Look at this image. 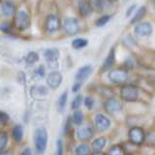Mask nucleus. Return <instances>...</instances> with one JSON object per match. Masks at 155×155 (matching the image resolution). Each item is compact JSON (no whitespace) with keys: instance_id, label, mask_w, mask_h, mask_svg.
<instances>
[{"instance_id":"nucleus-18","label":"nucleus","mask_w":155,"mask_h":155,"mask_svg":"<svg viewBox=\"0 0 155 155\" xmlns=\"http://www.w3.org/2000/svg\"><path fill=\"white\" fill-rule=\"evenodd\" d=\"M114 61H115V51H114V48H113L110 51L108 56H107V58L105 59L102 69L104 71H108L109 69H110V68L113 67V65L114 64Z\"/></svg>"},{"instance_id":"nucleus-1","label":"nucleus","mask_w":155,"mask_h":155,"mask_svg":"<svg viewBox=\"0 0 155 155\" xmlns=\"http://www.w3.org/2000/svg\"><path fill=\"white\" fill-rule=\"evenodd\" d=\"M48 144V132L45 128H38L35 132V148L39 154L46 151Z\"/></svg>"},{"instance_id":"nucleus-4","label":"nucleus","mask_w":155,"mask_h":155,"mask_svg":"<svg viewBox=\"0 0 155 155\" xmlns=\"http://www.w3.org/2000/svg\"><path fill=\"white\" fill-rule=\"evenodd\" d=\"M14 24L18 30H25L29 25L28 14L25 11H23V10L18 11L16 15V17H15Z\"/></svg>"},{"instance_id":"nucleus-9","label":"nucleus","mask_w":155,"mask_h":155,"mask_svg":"<svg viewBox=\"0 0 155 155\" xmlns=\"http://www.w3.org/2000/svg\"><path fill=\"white\" fill-rule=\"evenodd\" d=\"M62 81H63V77L61 73L58 71H53L48 76L47 84L51 88L56 89L57 87H59L60 84H62Z\"/></svg>"},{"instance_id":"nucleus-8","label":"nucleus","mask_w":155,"mask_h":155,"mask_svg":"<svg viewBox=\"0 0 155 155\" xmlns=\"http://www.w3.org/2000/svg\"><path fill=\"white\" fill-rule=\"evenodd\" d=\"M135 33L140 37H148L152 33V25L150 22H139L135 26Z\"/></svg>"},{"instance_id":"nucleus-7","label":"nucleus","mask_w":155,"mask_h":155,"mask_svg":"<svg viewBox=\"0 0 155 155\" xmlns=\"http://www.w3.org/2000/svg\"><path fill=\"white\" fill-rule=\"evenodd\" d=\"M109 79L110 81H113L114 84H122L126 81L128 79V74L125 70L121 69H115L111 70L109 73Z\"/></svg>"},{"instance_id":"nucleus-14","label":"nucleus","mask_w":155,"mask_h":155,"mask_svg":"<svg viewBox=\"0 0 155 155\" xmlns=\"http://www.w3.org/2000/svg\"><path fill=\"white\" fill-rule=\"evenodd\" d=\"M88 5L91 12L101 13L103 12L107 7L106 0H88Z\"/></svg>"},{"instance_id":"nucleus-6","label":"nucleus","mask_w":155,"mask_h":155,"mask_svg":"<svg viewBox=\"0 0 155 155\" xmlns=\"http://www.w3.org/2000/svg\"><path fill=\"white\" fill-rule=\"evenodd\" d=\"M129 139L134 144H142L144 142L145 134L142 128L133 127L129 131Z\"/></svg>"},{"instance_id":"nucleus-36","label":"nucleus","mask_w":155,"mask_h":155,"mask_svg":"<svg viewBox=\"0 0 155 155\" xmlns=\"http://www.w3.org/2000/svg\"><path fill=\"white\" fill-rule=\"evenodd\" d=\"M123 43L125 44H127V43H129V45H128V47H132V46H134L135 45V41H134V39L131 37V36H126L124 39H123Z\"/></svg>"},{"instance_id":"nucleus-21","label":"nucleus","mask_w":155,"mask_h":155,"mask_svg":"<svg viewBox=\"0 0 155 155\" xmlns=\"http://www.w3.org/2000/svg\"><path fill=\"white\" fill-rule=\"evenodd\" d=\"M78 7H79L80 14L81 15V16H84V17L89 16V14L91 13V10L89 8L88 2H87L86 0H80L79 4H78Z\"/></svg>"},{"instance_id":"nucleus-15","label":"nucleus","mask_w":155,"mask_h":155,"mask_svg":"<svg viewBox=\"0 0 155 155\" xmlns=\"http://www.w3.org/2000/svg\"><path fill=\"white\" fill-rule=\"evenodd\" d=\"M15 10H16L15 4L10 0H6L1 5V13L5 17H12L15 14Z\"/></svg>"},{"instance_id":"nucleus-24","label":"nucleus","mask_w":155,"mask_h":155,"mask_svg":"<svg viewBox=\"0 0 155 155\" xmlns=\"http://www.w3.org/2000/svg\"><path fill=\"white\" fill-rule=\"evenodd\" d=\"M87 45H88V41L84 38H77L72 42V47L75 50H81V48H85Z\"/></svg>"},{"instance_id":"nucleus-2","label":"nucleus","mask_w":155,"mask_h":155,"mask_svg":"<svg viewBox=\"0 0 155 155\" xmlns=\"http://www.w3.org/2000/svg\"><path fill=\"white\" fill-rule=\"evenodd\" d=\"M63 29L70 36L76 35L80 31V23L76 18H68L63 22Z\"/></svg>"},{"instance_id":"nucleus-34","label":"nucleus","mask_w":155,"mask_h":155,"mask_svg":"<svg viewBox=\"0 0 155 155\" xmlns=\"http://www.w3.org/2000/svg\"><path fill=\"white\" fill-rule=\"evenodd\" d=\"M84 105L87 109H89L91 110L92 108H93V106H94V100L92 97L88 96V97H86V98L84 99Z\"/></svg>"},{"instance_id":"nucleus-44","label":"nucleus","mask_w":155,"mask_h":155,"mask_svg":"<svg viewBox=\"0 0 155 155\" xmlns=\"http://www.w3.org/2000/svg\"><path fill=\"white\" fill-rule=\"evenodd\" d=\"M92 155H105V154H104L103 152H101V151H100V152H95V153H93Z\"/></svg>"},{"instance_id":"nucleus-23","label":"nucleus","mask_w":155,"mask_h":155,"mask_svg":"<svg viewBox=\"0 0 155 155\" xmlns=\"http://www.w3.org/2000/svg\"><path fill=\"white\" fill-rule=\"evenodd\" d=\"M145 14H147V8H145L144 6H142L137 11V13L134 15L133 18L131 19V23L134 24L136 22H140V19H142L145 16Z\"/></svg>"},{"instance_id":"nucleus-45","label":"nucleus","mask_w":155,"mask_h":155,"mask_svg":"<svg viewBox=\"0 0 155 155\" xmlns=\"http://www.w3.org/2000/svg\"><path fill=\"white\" fill-rule=\"evenodd\" d=\"M153 7H154V10H155V0H153Z\"/></svg>"},{"instance_id":"nucleus-29","label":"nucleus","mask_w":155,"mask_h":155,"mask_svg":"<svg viewBox=\"0 0 155 155\" xmlns=\"http://www.w3.org/2000/svg\"><path fill=\"white\" fill-rule=\"evenodd\" d=\"M8 135L6 132H0V151H2L7 147Z\"/></svg>"},{"instance_id":"nucleus-16","label":"nucleus","mask_w":155,"mask_h":155,"mask_svg":"<svg viewBox=\"0 0 155 155\" xmlns=\"http://www.w3.org/2000/svg\"><path fill=\"white\" fill-rule=\"evenodd\" d=\"M30 93L34 98L41 99V98H44V97H46L48 94V89L44 85L33 86L30 90Z\"/></svg>"},{"instance_id":"nucleus-10","label":"nucleus","mask_w":155,"mask_h":155,"mask_svg":"<svg viewBox=\"0 0 155 155\" xmlns=\"http://www.w3.org/2000/svg\"><path fill=\"white\" fill-rule=\"evenodd\" d=\"M105 109L110 114H116L122 110V104H121V102L118 99L110 97V98L106 101Z\"/></svg>"},{"instance_id":"nucleus-40","label":"nucleus","mask_w":155,"mask_h":155,"mask_svg":"<svg viewBox=\"0 0 155 155\" xmlns=\"http://www.w3.org/2000/svg\"><path fill=\"white\" fill-rule=\"evenodd\" d=\"M125 65L131 69V68L134 67V62H133L132 59H131V58H127V59H126V61H125Z\"/></svg>"},{"instance_id":"nucleus-12","label":"nucleus","mask_w":155,"mask_h":155,"mask_svg":"<svg viewBox=\"0 0 155 155\" xmlns=\"http://www.w3.org/2000/svg\"><path fill=\"white\" fill-rule=\"evenodd\" d=\"M94 135V131L89 126H82L77 131V137L81 142H87Z\"/></svg>"},{"instance_id":"nucleus-5","label":"nucleus","mask_w":155,"mask_h":155,"mask_svg":"<svg viewBox=\"0 0 155 155\" xmlns=\"http://www.w3.org/2000/svg\"><path fill=\"white\" fill-rule=\"evenodd\" d=\"M45 28L48 33H55L60 28V18L57 15H50L45 22Z\"/></svg>"},{"instance_id":"nucleus-30","label":"nucleus","mask_w":155,"mask_h":155,"mask_svg":"<svg viewBox=\"0 0 155 155\" xmlns=\"http://www.w3.org/2000/svg\"><path fill=\"white\" fill-rule=\"evenodd\" d=\"M82 100H84V98H82L81 95H77L72 102V109L74 110H79L82 104Z\"/></svg>"},{"instance_id":"nucleus-41","label":"nucleus","mask_w":155,"mask_h":155,"mask_svg":"<svg viewBox=\"0 0 155 155\" xmlns=\"http://www.w3.org/2000/svg\"><path fill=\"white\" fill-rule=\"evenodd\" d=\"M21 155H32V151L30 148H25L23 150V151L21 152Z\"/></svg>"},{"instance_id":"nucleus-37","label":"nucleus","mask_w":155,"mask_h":155,"mask_svg":"<svg viewBox=\"0 0 155 155\" xmlns=\"http://www.w3.org/2000/svg\"><path fill=\"white\" fill-rule=\"evenodd\" d=\"M35 72H36V75H38L39 77H41V78H43L44 76H45V68H44V66L38 67Z\"/></svg>"},{"instance_id":"nucleus-28","label":"nucleus","mask_w":155,"mask_h":155,"mask_svg":"<svg viewBox=\"0 0 155 155\" xmlns=\"http://www.w3.org/2000/svg\"><path fill=\"white\" fill-rule=\"evenodd\" d=\"M107 155H124V150L120 145H114L110 148Z\"/></svg>"},{"instance_id":"nucleus-26","label":"nucleus","mask_w":155,"mask_h":155,"mask_svg":"<svg viewBox=\"0 0 155 155\" xmlns=\"http://www.w3.org/2000/svg\"><path fill=\"white\" fill-rule=\"evenodd\" d=\"M39 60V54L35 51H30L28 52V54L25 57V61L28 65H33Z\"/></svg>"},{"instance_id":"nucleus-35","label":"nucleus","mask_w":155,"mask_h":155,"mask_svg":"<svg viewBox=\"0 0 155 155\" xmlns=\"http://www.w3.org/2000/svg\"><path fill=\"white\" fill-rule=\"evenodd\" d=\"M56 155H64L63 153V143L61 139L58 140L56 143Z\"/></svg>"},{"instance_id":"nucleus-31","label":"nucleus","mask_w":155,"mask_h":155,"mask_svg":"<svg viewBox=\"0 0 155 155\" xmlns=\"http://www.w3.org/2000/svg\"><path fill=\"white\" fill-rule=\"evenodd\" d=\"M110 19V15H105V16H102L101 18H99L97 21H95V24H96V26H98V27H102V26H104L106 23H108V21Z\"/></svg>"},{"instance_id":"nucleus-38","label":"nucleus","mask_w":155,"mask_h":155,"mask_svg":"<svg viewBox=\"0 0 155 155\" xmlns=\"http://www.w3.org/2000/svg\"><path fill=\"white\" fill-rule=\"evenodd\" d=\"M81 82H75L74 85H73V88H72V91L74 92V93H76V92H78L80 89H81Z\"/></svg>"},{"instance_id":"nucleus-25","label":"nucleus","mask_w":155,"mask_h":155,"mask_svg":"<svg viewBox=\"0 0 155 155\" xmlns=\"http://www.w3.org/2000/svg\"><path fill=\"white\" fill-rule=\"evenodd\" d=\"M76 155H90V147L87 143H81L76 148Z\"/></svg>"},{"instance_id":"nucleus-13","label":"nucleus","mask_w":155,"mask_h":155,"mask_svg":"<svg viewBox=\"0 0 155 155\" xmlns=\"http://www.w3.org/2000/svg\"><path fill=\"white\" fill-rule=\"evenodd\" d=\"M92 73V67L90 65H85L81 67L79 70H78L77 74L75 76V80L76 82H81L82 84L85 80L88 79V77L91 75Z\"/></svg>"},{"instance_id":"nucleus-20","label":"nucleus","mask_w":155,"mask_h":155,"mask_svg":"<svg viewBox=\"0 0 155 155\" xmlns=\"http://www.w3.org/2000/svg\"><path fill=\"white\" fill-rule=\"evenodd\" d=\"M106 143H107V140L104 137H99L93 140V143H92V148H93L95 152H100L105 147Z\"/></svg>"},{"instance_id":"nucleus-32","label":"nucleus","mask_w":155,"mask_h":155,"mask_svg":"<svg viewBox=\"0 0 155 155\" xmlns=\"http://www.w3.org/2000/svg\"><path fill=\"white\" fill-rule=\"evenodd\" d=\"M0 30L4 33H7V34H11L12 33V25L8 22H2L0 24Z\"/></svg>"},{"instance_id":"nucleus-11","label":"nucleus","mask_w":155,"mask_h":155,"mask_svg":"<svg viewBox=\"0 0 155 155\" xmlns=\"http://www.w3.org/2000/svg\"><path fill=\"white\" fill-rule=\"evenodd\" d=\"M95 126L100 132H105L110 127V120L103 114H97L95 116Z\"/></svg>"},{"instance_id":"nucleus-43","label":"nucleus","mask_w":155,"mask_h":155,"mask_svg":"<svg viewBox=\"0 0 155 155\" xmlns=\"http://www.w3.org/2000/svg\"><path fill=\"white\" fill-rule=\"evenodd\" d=\"M135 8H136V5H132V6H131L130 8H129V10L127 11V17H129L130 16V14L132 13L134 10H135Z\"/></svg>"},{"instance_id":"nucleus-22","label":"nucleus","mask_w":155,"mask_h":155,"mask_svg":"<svg viewBox=\"0 0 155 155\" xmlns=\"http://www.w3.org/2000/svg\"><path fill=\"white\" fill-rule=\"evenodd\" d=\"M67 100H68V92L64 91L59 96V98H58V101H57V108H58V110L59 111L64 110L66 104H67Z\"/></svg>"},{"instance_id":"nucleus-27","label":"nucleus","mask_w":155,"mask_h":155,"mask_svg":"<svg viewBox=\"0 0 155 155\" xmlns=\"http://www.w3.org/2000/svg\"><path fill=\"white\" fill-rule=\"evenodd\" d=\"M72 119H73V122L76 125H81L82 121H84V114H82V111L79 110H75L74 114H73Z\"/></svg>"},{"instance_id":"nucleus-42","label":"nucleus","mask_w":155,"mask_h":155,"mask_svg":"<svg viewBox=\"0 0 155 155\" xmlns=\"http://www.w3.org/2000/svg\"><path fill=\"white\" fill-rule=\"evenodd\" d=\"M0 155H14V153L10 150H2L0 151Z\"/></svg>"},{"instance_id":"nucleus-19","label":"nucleus","mask_w":155,"mask_h":155,"mask_svg":"<svg viewBox=\"0 0 155 155\" xmlns=\"http://www.w3.org/2000/svg\"><path fill=\"white\" fill-rule=\"evenodd\" d=\"M12 137L16 142L19 143L23 139V128L21 125H15L12 129Z\"/></svg>"},{"instance_id":"nucleus-46","label":"nucleus","mask_w":155,"mask_h":155,"mask_svg":"<svg viewBox=\"0 0 155 155\" xmlns=\"http://www.w3.org/2000/svg\"><path fill=\"white\" fill-rule=\"evenodd\" d=\"M113 1H117V0H113Z\"/></svg>"},{"instance_id":"nucleus-33","label":"nucleus","mask_w":155,"mask_h":155,"mask_svg":"<svg viewBox=\"0 0 155 155\" xmlns=\"http://www.w3.org/2000/svg\"><path fill=\"white\" fill-rule=\"evenodd\" d=\"M9 120H10V116L8 115V114L0 110V125L7 124L9 122Z\"/></svg>"},{"instance_id":"nucleus-17","label":"nucleus","mask_w":155,"mask_h":155,"mask_svg":"<svg viewBox=\"0 0 155 155\" xmlns=\"http://www.w3.org/2000/svg\"><path fill=\"white\" fill-rule=\"evenodd\" d=\"M44 55H45V58L48 62H50V63L56 62L58 57H59V51L55 48H48V50H46L45 52H44Z\"/></svg>"},{"instance_id":"nucleus-39","label":"nucleus","mask_w":155,"mask_h":155,"mask_svg":"<svg viewBox=\"0 0 155 155\" xmlns=\"http://www.w3.org/2000/svg\"><path fill=\"white\" fill-rule=\"evenodd\" d=\"M70 125H71V119L70 117H68V119L66 120V124H65V127H64V133L67 134L68 131L70 129Z\"/></svg>"},{"instance_id":"nucleus-3","label":"nucleus","mask_w":155,"mask_h":155,"mask_svg":"<svg viewBox=\"0 0 155 155\" xmlns=\"http://www.w3.org/2000/svg\"><path fill=\"white\" fill-rule=\"evenodd\" d=\"M139 91L134 85H125L120 89V96L127 102H133L138 98Z\"/></svg>"}]
</instances>
